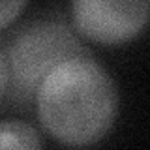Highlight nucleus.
Listing matches in <instances>:
<instances>
[{
    "label": "nucleus",
    "mask_w": 150,
    "mask_h": 150,
    "mask_svg": "<svg viewBox=\"0 0 150 150\" xmlns=\"http://www.w3.org/2000/svg\"><path fill=\"white\" fill-rule=\"evenodd\" d=\"M34 101L45 131L71 146L103 139L118 111L115 83L90 54L68 58L51 69Z\"/></svg>",
    "instance_id": "1"
},
{
    "label": "nucleus",
    "mask_w": 150,
    "mask_h": 150,
    "mask_svg": "<svg viewBox=\"0 0 150 150\" xmlns=\"http://www.w3.org/2000/svg\"><path fill=\"white\" fill-rule=\"evenodd\" d=\"M90 54L73 28L58 19H43L19 30L8 47V90L19 105L34 101L38 86L60 62Z\"/></svg>",
    "instance_id": "2"
},
{
    "label": "nucleus",
    "mask_w": 150,
    "mask_h": 150,
    "mask_svg": "<svg viewBox=\"0 0 150 150\" xmlns=\"http://www.w3.org/2000/svg\"><path fill=\"white\" fill-rule=\"evenodd\" d=\"M150 0H73L79 34L98 43L115 45L135 38L148 21Z\"/></svg>",
    "instance_id": "3"
},
{
    "label": "nucleus",
    "mask_w": 150,
    "mask_h": 150,
    "mask_svg": "<svg viewBox=\"0 0 150 150\" xmlns=\"http://www.w3.org/2000/svg\"><path fill=\"white\" fill-rule=\"evenodd\" d=\"M0 148H41V139L32 126L6 120L0 122Z\"/></svg>",
    "instance_id": "4"
},
{
    "label": "nucleus",
    "mask_w": 150,
    "mask_h": 150,
    "mask_svg": "<svg viewBox=\"0 0 150 150\" xmlns=\"http://www.w3.org/2000/svg\"><path fill=\"white\" fill-rule=\"evenodd\" d=\"M26 0H0V28L15 21V17L25 8Z\"/></svg>",
    "instance_id": "5"
},
{
    "label": "nucleus",
    "mask_w": 150,
    "mask_h": 150,
    "mask_svg": "<svg viewBox=\"0 0 150 150\" xmlns=\"http://www.w3.org/2000/svg\"><path fill=\"white\" fill-rule=\"evenodd\" d=\"M8 84H9V71H8V62L6 56L0 53V98L8 92Z\"/></svg>",
    "instance_id": "6"
}]
</instances>
